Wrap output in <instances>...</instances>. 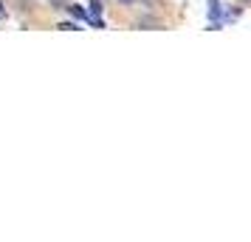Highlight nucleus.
I'll return each mask as SVG.
<instances>
[{
    "label": "nucleus",
    "instance_id": "1",
    "mask_svg": "<svg viewBox=\"0 0 251 242\" xmlns=\"http://www.w3.org/2000/svg\"><path fill=\"white\" fill-rule=\"evenodd\" d=\"M65 9H68V14L74 17V20H85V17H88V14L82 12V6H76V3H71V6H65Z\"/></svg>",
    "mask_w": 251,
    "mask_h": 242
},
{
    "label": "nucleus",
    "instance_id": "2",
    "mask_svg": "<svg viewBox=\"0 0 251 242\" xmlns=\"http://www.w3.org/2000/svg\"><path fill=\"white\" fill-rule=\"evenodd\" d=\"M88 17H99V14H102V0H91V9H88Z\"/></svg>",
    "mask_w": 251,
    "mask_h": 242
},
{
    "label": "nucleus",
    "instance_id": "3",
    "mask_svg": "<svg viewBox=\"0 0 251 242\" xmlns=\"http://www.w3.org/2000/svg\"><path fill=\"white\" fill-rule=\"evenodd\" d=\"M57 28H62V31H79V28H76V23H59Z\"/></svg>",
    "mask_w": 251,
    "mask_h": 242
},
{
    "label": "nucleus",
    "instance_id": "4",
    "mask_svg": "<svg viewBox=\"0 0 251 242\" xmlns=\"http://www.w3.org/2000/svg\"><path fill=\"white\" fill-rule=\"evenodd\" d=\"M209 6H212V17H217V14H220V6H217V0H209Z\"/></svg>",
    "mask_w": 251,
    "mask_h": 242
},
{
    "label": "nucleus",
    "instance_id": "5",
    "mask_svg": "<svg viewBox=\"0 0 251 242\" xmlns=\"http://www.w3.org/2000/svg\"><path fill=\"white\" fill-rule=\"evenodd\" d=\"M119 3H125V6H133V3H136V0H119Z\"/></svg>",
    "mask_w": 251,
    "mask_h": 242
},
{
    "label": "nucleus",
    "instance_id": "6",
    "mask_svg": "<svg viewBox=\"0 0 251 242\" xmlns=\"http://www.w3.org/2000/svg\"><path fill=\"white\" fill-rule=\"evenodd\" d=\"M0 17H6V9H3V6H0Z\"/></svg>",
    "mask_w": 251,
    "mask_h": 242
}]
</instances>
